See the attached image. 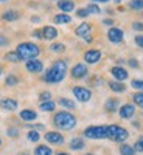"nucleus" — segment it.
Returning <instances> with one entry per match:
<instances>
[{
  "mask_svg": "<svg viewBox=\"0 0 143 155\" xmlns=\"http://www.w3.org/2000/svg\"><path fill=\"white\" fill-rule=\"evenodd\" d=\"M58 155H69V153H64V152H61V153H58Z\"/></svg>",
  "mask_w": 143,
  "mask_h": 155,
  "instance_id": "obj_48",
  "label": "nucleus"
},
{
  "mask_svg": "<svg viewBox=\"0 0 143 155\" xmlns=\"http://www.w3.org/2000/svg\"><path fill=\"white\" fill-rule=\"evenodd\" d=\"M120 153H121V155H135V149H134V146L121 144V146H120Z\"/></svg>",
  "mask_w": 143,
  "mask_h": 155,
  "instance_id": "obj_21",
  "label": "nucleus"
},
{
  "mask_svg": "<svg viewBox=\"0 0 143 155\" xmlns=\"http://www.w3.org/2000/svg\"><path fill=\"white\" fill-rule=\"evenodd\" d=\"M8 135L9 137H17V129H8Z\"/></svg>",
  "mask_w": 143,
  "mask_h": 155,
  "instance_id": "obj_40",
  "label": "nucleus"
},
{
  "mask_svg": "<svg viewBox=\"0 0 143 155\" xmlns=\"http://www.w3.org/2000/svg\"><path fill=\"white\" fill-rule=\"evenodd\" d=\"M59 2H61V0H59Z\"/></svg>",
  "mask_w": 143,
  "mask_h": 155,
  "instance_id": "obj_54",
  "label": "nucleus"
},
{
  "mask_svg": "<svg viewBox=\"0 0 143 155\" xmlns=\"http://www.w3.org/2000/svg\"><path fill=\"white\" fill-rule=\"evenodd\" d=\"M76 36H80V37L84 39V41L90 42V41H92V36H90V25L87 22L81 23L80 27L76 28Z\"/></svg>",
  "mask_w": 143,
  "mask_h": 155,
  "instance_id": "obj_7",
  "label": "nucleus"
},
{
  "mask_svg": "<svg viewBox=\"0 0 143 155\" xmlns=\"http://www.w3.org/2000/svg\"><path fill=\"white\" fill-rule=\"evenodd\" d=\"M16 84H17V78L16 76L11 74V76L6 78V85H16Z\"/></svg>",
  "mask_w": 143,
  "mask_h": 155,
  "instance_id": "obj_37",
  "label": "nucleus"
},
{
  "mask_svg": "<svg viewBox=\"0 0 143 155\" xmlns=\"http://www.w3.org/2000/svg\"><path fill=\"white\" fill-rule=\"evenodd\" d=\"M134 149H135V152H143V137H140L137 140V143L134 144Z\"/></svg>",
  "mask_w": 143,
  "mask_h": 155,
  "instance_id": "obj_33",
  "label": "nucleus"
},
{
  "mask_svg": "<svg viewBox=\"0 0 143 155\" xmlns=\"http://www.w3.org/2000/svg\"><path fill=\"white\" fill-rule=\"evenodd\" d=\"M0 144H2V140H0Z\"/></svg>",
  "mask_w": 143,
  "mask_h": 155,
  "instance_id": "obj_51",
  "label": "nucleus"
},
{
  "mask_svg": "<svg viewBox=\"0 0 143 155\" xmlns=\"http://www.w3.org/2000/svg\"><path fill=\"white\" fill-rule=\"evenodd\" d=\"M76 14H78V17H87L89 16V11H87V8H83V9H78Z\"/></svg>",
  "mask_w": 143,
  "mask_h": 155,
  "instance_id": "obj_38",
  "label": "nucleus"
},
{
  "mask_svg": "<svg viewBox=\"0 0 143 155\" xmlns=\"http://www.w3.org/2000/svg\"><path fill=\"white\" fill-rule=\"evenodd\" d=\"M8 44V39L3 37V36H0V45H6Z\"/></svg>",
  "mask_w": 143,
  "mask_h": 155,
  "instance_id": "obj_43",
  "label": "nucleus"
},
{
  "mask_svg": "<svg viewBox=\"0 0 143 155\" xmlns=\"http://www.w3.org/2000/svg\"><path fill=\"white\" fill-rule=\"evenodd\" d=\"M104 107H106L107 112H115L117 107H118V99H107Z\"/></svg>",
  "mask_w": 143,
  "mask_h": 155,
  "instance_id": "obj_23",
  "label": "nucleus"
},
{
  "mask_svg": "<svg viewBox=\"0 0 143 155\" xmlns=\"http://www.w3.org/2000/svg\"><path fill=\"white\" fill-rule=\"evenodd\" d=\"M39 98H41V101H42V102H47V101H50V99H51V93H50V92H42Z\"/></svg>",
  "mask_w": 143,
  "mask_h": 155,
  "instance_id": "obj_35",
  "label": "nucleus"
},
{
  "mask_svg": "<svg viewBox=\"0 0 143 155\" xmlns=\"http://www.w3.org/2000/svg\"><path fill=\"white\" fill-rule=\"evenodd\" d=\"M132 27H134V30H141L143 31V23H134Z\"/></svg>",
  "mask_w": 143,
  "mask_h": 155,
  "instance_id": "obj_42",
  "label": "nucleus"
},
{
  "mask_svg": "<svg viewBox=\"0 0 143 155\" xmlns=\"http://www.w3.org/2000/svg\"><path fill=\"white\" fill-rule=\"evenodd\" d=\"M50 50L53 51V53H62V51L66 50V47H64L62 44H53L50 47Z\"/></svg>",
  "mask_w": 143,
  "mask_h": 155,
  "instance_id": "obj_31",
  "label": "nucleus"
},
{
  "mask_svg": "<svg viewBox=\"0 0 143 155\" xmlns=\"http://www.w3.org/2000/svg\"><path fill=\"white\" fill-rule=\"evenodd\" d=\"M59 104L62 107H66V109H75V102L70 101V99H66V98H61L59 99Z\"/></svg>",
  "mask_w": 143,
  "mask_h": 155,
  "instance_id": "obj_27",
  "label": "nucleus"
},
{
  "mask_svg": "<svg viewBox=\"0 0 143 155\" xmlns=\"http://www.w3.org/2000/svg\"><path fill=\"white\" fill-rule=\"evenodd\" d=\"M5 59H6V61H9V62H19V61H22V59H20V56L16 53V51H11V53H6Z\"/></svg>",
  "mask_w": 143,
  "mask_h": 155,
  "instance_id": "obj_26",
  "label": "nucleus"
},
{
  "mask_svg": "<svg viewBox=\"0 0 143 155\" xmlns=\"http://www.w3.org/2000/svg\"><path fill=\"white\" fill-rule=\"evenodd\" d=\"M104 23H106V25H112V23H114V22H112V20H111V19H106V20H104Z\"/></svg>",
  "mask_w": 143,
  "mask_h": 155,
  "instance_id": "obj_45",
  "label": "nucleus"
},
{
  "mask_svg": "<svg viewBox=\"0 0 143 155\" xmlns=\"http://www.w3.org/2000/svg\"><path fill=\"white\" fill-rule=\"evenodd\" d=\"M132 98H134V102H135V104H137L138 107H141V109H143V92L135 93Z\"/></svg>",
  "mask_w": 143,
  "mask_h": 155,
  "instance_id": "obj_30",
  "label": "nucleus"
},
{
  "mask_svg": "<svg viewBox=\"0 0 143 155\" xmlns=\"http://www.w3.org/2000/svg\"><path fill=\"white\" fill-rule=\"evenodd\" d=\"M25 155H28V153H25Z\"/></svg>",
  "mask_w": 143,
  "mask_h": 155,
  "instance_id": "obj_53",
  "label": "nucleus"
},
{
  "mask_svg": "<svg viewBox=\"0 0 143 155\" xmlns=\"http://www.w3.org/2000/svg\"><path fill=\"white\" fill-rule=\"evenodd\" d=\"M111 73H112V76L115 78L117 81H124L128 78V71L124 68H121V67H114L111 70Z\"/></svg>",
  "mask_w": 143,
  "mask_h": 155,
  "instance_id": "obj_14",
  "label": "nucleus"
},
{
  "mask_svg": "<svg viewBox=\"0 0 143 155\" xmlns=\"http://www.w3.org/2000/svg\"><path fill=\"white\" fill-rule=\"evenodd\" d=\"M100 59H101V53L98 50H89V51H86V54H84V61L87 64H97Z\"/></svg>",
  "mask_w": 143,
  "mask_h": 155,
  "instance_id": "obj_9",
  "label": "nucleus"
},
{
  "mask_svg": "<svg viewBox=\"0 0 143 155\" xmlns=\"http://www.w3.org/2000/svg\"><path fill=\"white\" fill-rule=\"evenodd\" d=\"M0 107L5 109V110H16L17 109V101L16 99H11V98L2 99V101H0Z\"/></svg>",
  "mask_w": 143,
  "mask_h": 155,
  "instance_id": "obj_15",
  "label": "nucleus"
},
{
  "mask_svg": "<svg viewBox=\"0 0 143 155\" xmlns=\"http://www.w3.org/2000/svg\"><path fill=\"white\" fill-rule=\"evenodd\" d=\"M66 71H67V62L62 61V59L55 61L53 65H51L45 73V81L50 82V84H58L64 79Z\"/></svg>",
  "mask_w": 143,
  "mask_h": 155,
  "instance_id": "obj_1",
  "label": "nucleus"
},
{
  "mask_svg": "<svg viewBox=\"0 0 143 155\" xmlns=\"http://www.w3.org/2000/svg\"><path fill=\"white\" fill-rule=\"evenodd\" d=\"M107 37H109V41L114 42V44H118L123 41V31L120 28H111L107 31Z\"/></svg>",
  "mask_w": 143,
  "mask_h": 155,
  "instance_id": "obj_8",
  "label": "nucleus"
},
{
  "mask_svg": "<svg viewBox=\"0 0 143 155\" xmlns=\"http://www.w3.org/2000/svg\"><path fill=\"white\" fill-rule=\"evenodd\" d=\"M70 147H72L73 150H80V149L84 147V141H83L81 138H73V140L70 141Z\"/></svg>",
  "mask_w": 143,
  "mask_h": 155,
  "instance_id": "obj_22",
  "label": "nucleus"
},
{
  "mask_svg": "<svg viewBox=\"0 0 143 155\" xmlns=\"http://www.w3.org/2000/svg\"><path fill=\"white\" fill-rule=\"evenodd\" d=\"M128 137H129V134H128L126 129H123L120 126H107V138L109 140L121 143V141H124Z\"/></svg>",
  "mask_w": 143,
  "mask_h": 155,
  "instance_id": "obj_4",
  "label": "nucleus"
},
{
  "mask_svg": "<svg viewBox=\"0 0 143 155\" xmlns=\"http://www.w3.org/2000/svg\"><path fill=\"white\" fill-rule=\"evenodd\" d=\"M0 76H2V68H0Z\"/></svg>",
  "mask_w": 143,
  "mask_h": 155,
  "instance_id": "obj_49",
  "label": "nucleus"
},
{
  "mask_svg": "<svg viewBox=\"0 0 143 155\" xmlns=\"http://www.w3.org/2000/svg\"><path fill=\"white\" fill-rule=\"evenodd\" d=\"M34 155H51V149L47 146H37L34 149Z\"/></svg>",
  "mask_w": 143,
  "mask_h": 155,
  "instance_id": "obj_25",
  "label": "nucleus"
},
{
  "mask_svg": "<svg viewBox=\"0 0 143 155\" xmlns=\"http://www.w3.org/2000/svg\"><path fill=\"white\" fill-rule=\"evenodd\" d=\"M28 140L30 141H33V143H36V141H39V138H41V135H39L36 130H31V132H28Z\"/></svg>",
  "mask_w": 143,
  "mask_h": 155,
  "instance_id": "obj_32",
  "label": "nucleus"
},
{
  "mask_svg": "<svg viewBox=\"0 0 143 155\" xmlns=\"http://www.w3.org/2000/svg\"><path fill=\"white\" fill-rule=\"evenodd\" d=\"M87 11H89V14H100V8L97 6V5H89L87 6Z\"/></svg>",
  "mask_w": 143,
  "mask_h": 155,
  "instance_id": "obj_34",
  "label": "nucleus"
},
{
  "mask_svg": "<svg viewBox=\"0 0 143 155\" xmlns=\"http://www.w3.org/2000/svg\"><path fill=\"white\" fill-rule=\"evenodd\" d=\"M16 53L20 56V59H23V61H25V59L30 61V59H34L39 53H41V50H39V47L34 45V44L25 42V44H20V45L17 47Z\"/></svg>",
  "mask_w": 143,
  "mask_h": 155,
  "instance_id": "obj_3",
  "label": "nucleus"
},
{
  "mask_svg": "<svg viewBox=\"0 0 143 155\" xmlns=\"http://www.w3.org/2000/svg\"><path fill=\"white\" fill-rule=\"evenodd\" d=\"M31 20H33V22H34V23H37V22H39V17H33V19H31Z\"/></svg>",
  "mask_w": 143,
  "mask_h": 155,
  "instance_id": "obj_46",
  "label": "nucleus"
},
{
  "mask_svg": "<svg viewBox=\"0 0 143 155\" xmlns=\"http://www.w3.org/2000/svg\"><path fill=\"white\" fill-rule=\"evenodd\" d=\"M53 121H55V124L59 129H62V130H70V129H73L75 124H76V118L72 113H69V112H59V113H56Z\"/></svg>",
  "mask_w": 143,
  "mask_h": 155,
  "instance_id": "obj_2",
  "label": "nucleus"
},
{
  "mask_svg": "<svg viewBox=\"0 0 143 155\" xmlns=\"http://www.w3.org/2000/svg\"><path fill=\"white\" fill-rule=\"evenodd\" d=\"M45 140L48 141V143H51V144H62L64 143L62 135L58 134V132H48V134H45Z\"/></svg>",
  "mask_w": 143,
  "mask_h": 155,
  "instance_id": "obj_12",
  "label": "nucleus"
},
{
  "mask_svg": "<svg viewBox=\"0 0 143 155\" xmlns=\"http://www.w3.org/2000/svg\"><path fill=\"white\" fill-rule=\"evenodd\" d=\"M73 95L76 96L78 101L81 102H87L90 99V96H92V93H90V90L84 88V87H75L73 88Z\"/></svg>",
  "mask_w": 143,
  "mask_h": 155,
  "instance_id": "obj_6",
  "label": "nucleus"
},
{
  "mask_svg": "<svg viewBox=\"0 0 143 155\" xmlns=\"http://www.w3.org/2000/svg\"><path fill=\"white\" fill-rule=\"evenodd\" d=\"M33 36H34V37H39V39H41V37H42V31H34V33H33Z\"/></svg>",
  "mask_w": 143,
  "mask_h": 155,
  "instance_id": "obj_44",
  "label": "nucleus"
},
{
  "mask_svg": "<svg viewBox=\"0 0 143 155\" xmlns=\"http://www.w3.org/2000/svg\"><path fill=\"white\" fill-rule=\"evenodd\" d=\"M41 109H42L44 112H51V110H55V102H53V101L42 102V104H41Z\"/></svg>",
  "mask_w": 143,
  "mask_h": 155,
  "instance_id": "obj_28",
  "label": "nucleus"
},
{
  "mask_svg": "<svg viewBox=\"0 0 143 155\" xmlns=\"http://www.w3.org/2000/svg\"><path fill=\"white\" fill-rule=\"evenodd\" d=\"M87 74V67L84 64H76V65L72 68V76L75 79H80V78H84Z\"/></svg>",
  "mask_w": 143,
  "mask_h": 155,
  "instance_id": "obj_10",
  "label": "nucleus"
},
{
  "mask_svg": "<svg viewBox=\"0 0 143 155\" xmlns=\"http://www.w3.org/2000/svg\"><path fill=\"white\" fill-rule=\"evenodd\" d=\"M0 2H5V0H0Z\"/></svg>",
  "mask_w": 143,
  "mask_h": 155,
  "instance_id": "obj_52",
  "label": "nucleus"
},
{
  "mask_svg": "<svg viewBox=\"0 0 143 155\" xmlns=\"http://www.w3.org/2000/svg\"><path fill=\"white\" fill-rule=\"evenodd\" d=\"M128 62H129V65H131V67H134V68H137V67H138V62H137L135 59H129Z\"/></svg>",
  "mask_w": 143,
  "mask_h": 155,
  "instance_id": "obj_41",
  "label": "nucleus"
},
{
  "mask_svg": "<svg viewBox=\"0 0 143 155\" xmlns=\"http://www.w3.org/2000/svg\"><path fill=\"white\" fill-rule=\"evenodd\" d=\"M109 87H111V90L112 92H117V93H121V92H124V84H121L120 81H112V82H109Z\"/></svg>",
  "mask_w": 143,
  "mask_h": 155,
  "instance_id": "obj_19",
  "label": "nucleus"
},
{
  "mask_svg": "<svg viewBox=\"0 0 143 155\" xmlns=\"http://www.w3.org/2000/svg\"><path fill=\"white\" fill-rule=\"evenodd\" d=\"M58 36V30L55 27H45L42 30V37L44 39H48V41H51V39H55Z\"/></svg>",
  "mask_w": 143,
  "mask_h": 155,
  "instance_id": "obj_17",
  "label": "nucleus"
},
{
  "mask_svg": "<svg viewBox=\"0 0 143 155\" xmlns=\"http://www.w3.org/2000/svg\"><path fill=\"white\" fill-rule=\"evenodd\" d=\"M94 2H109V0H94Z\"/></svg>",
  "mask_w": 143,
  "mask_h": 155,
  "instance_id": "obj_47",
  "label": "nucleus"
},
{
  "mask_svg": "<svg viewBox=\"0 0 143 155\" xmlns=\"http://www.w3.org/2000/svg\"><path fill=\"white\" fill-rule=\"evenodd\" d=\"M86 155H92V153H86Z\"/></svg>",
  "mask_w": 143,
  "mask_h": 155,
  "instance_id": "obj_50",
  "label": "nucleus"
},
{
  "mask_svg": "<svg viewBox=\"0 0 143 155\" xmlns=\"http://www.w3.org/2000/svg\"><path fill=\"white\" fill-rule=\"evenodd\" d=\"M134 113H135V107H134L132 104H124V106L120 109V116H121V118H126V120L132 118Z\"/></svg>",
  "mask_w": 143,
  "mask_h": 155,
  "instance_id": "obj_13",
  "label": "nucleus"
},
{
  "mask_svg": "<svg viewBox=\"0 0 143 155\" xmlns=\"http://www.w3.org/2000/svg\"><path fill=\"white\" fill-rule=\"evenodd\" d=\"M44 65H42V62L41 61H37V59H30L27 61V70L31 71V73H39V71H42Z\"/></svg>",
  "mask_w": 143,
  "mask_h": 155,
  "instance_id": "obj_11",
  "label": "nucleus"
},
{
  "mask_svg": "<svg viewBox=\"0 0 143 155\" xmlns=\"http://www.w3.org/2000/svg\"><path fill=\"white\" fill-rule=\"evenodd\" d=\"M36 112H33V110H28V109H25V110H22L20 112V118L22 120H25V121H33V120H36Z\"/></svg>",
  "mask_w": 143,
  "mask_h": 155,
  "instance_id": "obj_18",
  "label": "nucleus"
},
{
  "mask_svg": "<svg viewBox=\"0 0 143 155\" xmlns=\"http://www.w3.org/2000/svg\"><path fill=\"white\" fill-rule=\"evenodd\" d=\"M84 135L87 138H92V140L107 138V127L106 126H92V127H87L86 130H84Z\"/></svg>",
  "mask_w": 143,
  "mask_h": 155,
  "instance_id": "obj_5",
  "label": "nucleus"
},
{
  "mask_svg": "<svg viewBox=\"0 0 143 155\" xmlns=\"http://www.w3.org/2000/svg\"><path fill=\"white\" fill-rule=\"evenodd\" d=\"M135 44H137L140 48H143V36H141V34L135 36Z\"/></svg>",
  "mask_w": 143,
  "mask_h": 155,
  "instance_id": "obj_39",
  "label": "nucleus"
},
{
  "mask_svg": "<svg viewBox=\"0 0 143 155\" xmlns=\"http://www.w3.org/2000/svg\"><path fill=\"white\" fill-rule=\"evenodd\" d=\"M131 85L134 88H137V90H143V81H140V79H134Z\"/></svg>",
  "mask_w": 143,
  "mask_h": 155,
  "instance_id": "obj_36",
  "label": "nucleus"
},
{
  "mask_svg": "<svg viewBox=\"0 0 143 155\" xmlns=\"http://www.w3.org/2000/svg\"><path fill=\"white\" fill-rule=\"evenodd\" d=\"M2 19L6 20V22H14V20L19 19V12H16V11H6V12H3Z\"/></svg>",
  "mask_w": 143,
  "mask_h": 155,
  "instance_id": "obj_20",
  "label": "nucleus"
},
{
  "mask_svg": "<svg viewBox=\"0 0 143 155\" xmlns=\"http://www.w3.org/2000/svg\"><path fill=\"white\" fill-rule=\"evenodd\" d=\"M58 6H59V9L64 12V14H67V12L75 9V3L72 2V0H61V2L58 3Z\"/></svg>",
  "mask_w": 143,
  "mask_h": 155,
  "instance_id": "obj_16",
  "label": "nucleus"
},
{
  "mask_svg": "<svg viewBox=\"0 0 143 155\" xmlns=\"http://www.w3.org/2000/svg\"><path fill=\"white\" fill-rule=\"evenodd\" d=\"M55 22L56 23H69V22H72V17L69 16V14H58V16H55Z\"/></svg>",
  "mask_w": 143,
  "mask_h": 155,
  "instance_id": "obj_24",
  "label": "nucleus"
},
{
  "mask_svg": "<svg viewBox=\"0 0 143 155\" xmlns=\"http://www.w3.org/2000/svg\"><path fill=\"white\" fill-rule=\"evenodd\" d=\"M129 8L131 9H143V0H131L129 2Z\"/></svg>",
  "mask_w": 143,
  "mask_h": 155,
  "instance_id": "obj_29",
  "label": "nucleus"
}]
</instances>
